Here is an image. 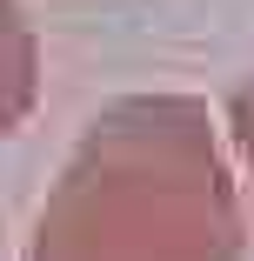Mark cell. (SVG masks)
<instances>
[{
    "mask_svg": "<svg viewBox=\"0 0 254 261\" xmlns=\"http://www.w3.org/2000/svg\"><path fill=\"white\" fill-rule=\"evenodd\" d=\"M27 100V34L14 0H0V127L14 121V108Z\"/></svg>",
    "mask_w": 254,
    "mask_h": 261,
    "instance_id": "6da1fadb",
    "label": "cell"
}]
</instances>
